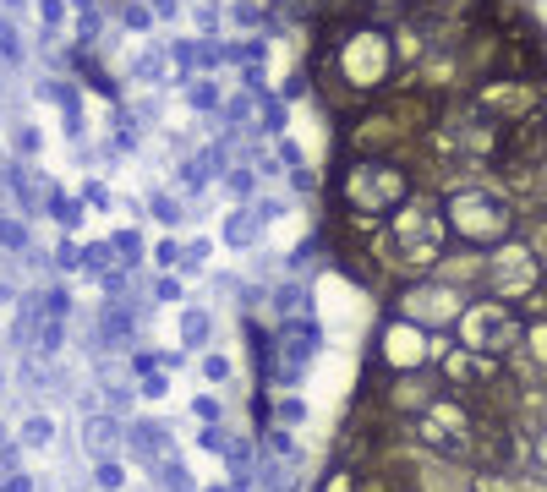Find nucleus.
I'll list each match as a JSON object with an SVG mask.
<instances>
[{"label":"nucleus","mask_w":547,"mask_h":492,"mask_svg":"<svg viewBox=\"0 0 547 492\" xmlns=\"http://www.w3.org/2000/svg\"><path fill=\"white\" fill-rule=\"evenodd\" d=\"M449 241H455V230H449L444 203L411 197V203L389 219V230H383L378 268H400L405 279H427V274H438V263L449 257Z\"/></svg>","instance_id":"nucleus-1"},{"label":"nucleus","mask_w":547,"mask_h":492,"mask_svg":"<svg viewBox=\"0 0 547 492\" xmlns=\"http://www.w3.org/2000/svg\"><path fill=\"white\" fill-rule=\"evenodd\" d=\"M449 230H455L460 246H476V252H493V246L520 236V203L504 192V186H460V192L444 197Z\"/></svg>","instance_id":"nucleus-2"},{"label":"nucleus","mask_w":547,"mask_h":492,"mask_svg":"<svg viewBox=\"0 0 547 492\" xmlns=\"http://www.w3.org/2000/svg\"><path fill=\"white\" fill-rule=\"evenodd\" d=\"M416 181L405 164L394 159H356L351 170L340 175V197L351 214L345 219H362V225H378V219H394L405 203H411Z\"/></svg>","instance_id":"nucleus-3"},{"label":"nucleus","mask_w":547,"mask_h":492,"mask_svg":"<svg viewBox=\"0 0 547 492\" xmlns=\"http://www.w3.org/2000/svg\"><path fill=\"white\" fill-rule=\"evenodd\" d=\"M455 345L476 350V356H493V361L520 356V345H526V312L509 307V301H493V296H471V307L455 323Z\"/></svg>","instance_id":"nucleus-4"},{"label":"nucleus","mask_w":547,"mask_h":492,"mask_svg":"<svg viewBox=\"0 0 547 492\" xmlns=\"http://www.w3.org/2000/svg\"><path fill=\"white\" fill-rule=\"evenodd\" d=\"M542 285H547V268H542V257H537V246H531V241L515 236V241H504V246H493V252H487L482 296L509 301V307H526Z\"/></svg>","instance_id":"nucleus-5"},{"label":"nucleus","mask_w":547,"mask_h":492,"mask_svg":"<svg viewBox=\"0 0 547 492\" xmlns=\"http://www.w3.org/2000/svg\"><path fill=\"white\" fill-rule=\"evenodd\" d=\"M465 307H471V296H465V290H455V285H444L438 274L405 279L400 296H394V318L427 328V334H444V328H455Z\"/></svg>","instance_id":"nucleus-6"},{"label":"nucleus","mask_w":547,"mask_h":492,"mask_svg":"<svg viewBox=\"0 0 547 492\" xmlns=\"http://www.w3.org/2000/svg\"><path fill=\"white\" fill-rule=\"evenodd\" d=\"M77 449H83L93 465H104V460H126V421H121V416H110V410L77 416Z\"/></svg>","instance_id":"nucleus-7"},{"label":"nucleus","mask_w":547,"mask_h":492,"mask_svg":"<svg viewBox=\"0 0 547 492\" xmlns=\"http://www.w3.org/2000/svg\"><path fill=\"white\" fill-rule=\"evenodd\" d=\"M126 454H132V465L154 471L159 460L176 454V427L159 421V416H132V421H126Z\"/></svg>","instance_id":"nucleus-8"},{"label":"nucleus","mask_w":547,"mask_h":492,"mask_svg":"<svg viewBox=\"0 0 547 492\" xmlns=\"http://www.w3.org/2000/svg\"><path fill=\"white\" fill-rule=\"evenodd\" d=\"M219 241H225L230 252H258L263 246V219L252 214V203L230 208V214L219 219Z\"/></svg>","instance_id":"nucleus-9"},{"label":"nucleus","mask_w":547,"mask_h":492,"mask_svg":"<svg viewBox=\"0 0 547 492\" xmlns=\"http://www.w3.org/2000/svg\"><path fill=\"white\" fill-rule=\"evenodd\" d=\"M301 312H312V290H307V279H279V285L269 290V318L274 323H285V318H301Z\"/></svg>","instance_id":"nucleus-10"},{"label":"nucleus","mask_w":547,"mask_h":492,"mask_svg":"<svg viewBox=\"0 0 547 492\" xmlns=\"http://www.w3.org/2000/svg\"><path fill=\"white\" fill-rule=\"evenodd\" d=\"M176 88L186 93V104H192L197 115H208V121H219V110H225V82H214V77H176Z\"/></svg>","instance_id":"nucleus-11"},{"label":"nucleus","mask_w":547,"mask_h":492,"mask_svg":"<svg viewBox=\"0 0 547 492\" xmlns=\"http://www.w3.org/2000/svg\"><path fill=\"white\" fill-rule=\"evenodd\" d=\"M176 334H181L186 350H203L208 356V345H214V312L208 307H181L176 312Z\"/></svg>","instance_id":"nucleus-12"},{"label":"nucleus","mask_w":547,"mask_h":492,"mask_svg":"<svg viewBox=\"0 0 547 492\" xmlns=\"http://www.w3.org/2000/svg\"><path fill=\"white\" fill-rule=\"evenodd\" d=\"M126 77H132V82H148V88H165V82H170V55H165V44H159V50H137L132 61H126Z\"/></svg>","instance_id":"nucleus-13"},{"label":"nucleus","mask_w":547,"mask_h":492,"mask_svg":"<svg viewBox=\"0 0 547 492\" xmlns=\"http://www.w3.org/2000/svg\"><path fill=\"white\" fill-rule=\"evenodd\" d=\"M17 443L22 449H55V416L50 410H22V421H17Z\"/></svg>","instance_id":"nucleus-14"},{"label":"nucleus","mask_w":547,"mask_h":492,"mask_svg":"<svg viewBox=\"0 0 547 492\" xmlns=\"http://www.w3.org/2000/svg\"><path fill=\"white\" fill-rule=\"evenodd\" d=\"M0 132H6V148H11V159H39L44 154V137H39V126L28 121V115H17V121H6L0 126Z\"/></svg>","instance_id":"nucleus-15"},{"label":"nucleus","mask_w":547,"mask_h":492,"mask_svg":"<svg viewBox=\"0 0 547 492\" xmlns=\"http://www.w3.org/2000/svg\"><path fill=\"white\" fill-rule=\"evenodd\" d=\"M290 132V104L279 99V93H263L258 99V126H252V137H285Z\"/></svg>","instance_id":"nucleus-16"},{"label":"nucleus","mask_w":547,"mask_h":492,"mask_svg":"<svg viewBox=\"0 0 547 492\" xmlns=\"http://www.w3.org/2000/svg\"><path fill=\"white\" fill-rule=\"evenodd\" d=\"M148 214H154L159 225H186V219H192V203H186L181 192H170V186H154V192H148Z\"/></svg>","instance_id":"nucleus-17"},{"label":"nucleus","mask_w":547,"mask_h":492,"mask_svg":"<svg viewBox=\"0 0 547 492\" xmlns=\"http://www.w3.org/2000/svg\"><path fill=\"white\" fill-rule=\"evenodd\" d=\"M83 208H88L83 197H66L61 186H55V192H50V203H44V214H50L61 230H77V225H83Z\"/></svg>","instance_id":"nucleus-18"},{"label":"nucleus","mask_w":547,"mask_h":492,"mask_svg":"<svg viewBox=\"0 0 547 492\" xmlns=\"http://www.w3.org/2000/svg\"><path fill=\"white\" fill-rule=\"evenodd\" d=\"M110 268H121L115 241H83V274H88V279H104Z\"/></svg>","instance_id":"nucleus-19"},{"label":"nucleus","mask_w":547,"mask_h":492,"mask_svg":"<svg viewBox=\"0 0 547 492\" xmlns=\"http://www.w3.org/2000/svg\"><path fill=\"white\" fill-rule=\"evenodd\" d=\"M219 186H225V192L236 197V203H252V197L263 192V181H258V170H252V164H236V170H230Z\"/></svg>","instance_id":"nucleus-20"},{"label":"nucleus","mask_w":547,"mask_h":492,"mask_svg":"<svg viewBox=\"0 0 547 492\" xmlns=\"http://www.w3.org/2000/svg\"><path fill=\"white\" fill-rule=\"evenodd\" d=\"M22 61H28V44H22L17 22L0 17V66H22Z\"/></svg>","instance_id":"nucleus-21"},{"label":"nucleus","mask_w":547,"mask_h":492,"mask_svg":"<svg viewBox=\"0 0 547 492\" xmlns=\"http://www.w3.org/2000/svg\"><path fill=\"white\" fill-rule=\"evenodd\" d=\"M115 257H121V268H143V257H148V246H143V236L137 230H115Z\"/></svg>","instance_id":"nucleus-22"},{"label":"nucleus","mask_w":547,"mask_h":492,"mask_svg":"<svg viewBox=\"0 0 547 492\" xmlns=\"http://www.w3.org/2000/svg\"><path fill=\"white\" fill-rule=\"evenodd\" d=\"M88 487H93V492H121V487H126V460H104V465H93Z\"/></svg>","instance_id":"nucleus-23"},{"label":"nucleus","mask_w":547,"mask_h":492,"mask_svg":"<svg viewBox=\"0 0 547 492\" xmlns=\"http://www.w3.org/2000/svg\"><path fill=\"white\" fill-rule=\"evenodd\" d=\"M252 214L263 219V230H269V225H279V219L290 214V197H279V192H258V197H252Z\"/></svg>","instance_id":"nucleus-24"},{"label":"nucleus","mask_w":547,"mask_h":492,"mask_svg":"<svg viewBox=\"0 0 547 492\" xmlns=\"http://www.w3.org/2000/svg\"><path fill=\"white\" fill-rule=\"evenodd\" d=\"M301 421H307V400H301V394H285V400L274 405V427H290V432H296Z\"/></svg>","instance_id":"nucleus-25"},{"label":"nucleus","mask_w":547,"mask_h":492,"mask_svg":"<svg viewBox=\"0 0 547 492\" xmlns=\"http://www.w3.org/2000/svg\"><path fill=\"white\" fill-rule=\"evenodd\" d=\"M197 367H203V378H208V383H230V378H236V361H230L225 350H208V356L197 361Z\"/></svg>","instance_id":"nucleus-26"},{"label":"nucleus","mask_w":547,"mask_h":492,"mask_svg":"<svg viewBox=\"0 0 547 492\" xmlns=\"http://www.w3.org/2000/svg\"><path fill=\"white\" fill-rule=\"evenodd\" d=\"M148 296H154V307H176L181 312V279L176 274H159L154 285H148Z\"/></svg>","instance_id":"nucleus-27"},{"label":"nucleus","mask_w":547,"mask_h":492,"mask_svg":"<svg viewBox=\"0 0 547 492\" xmlns=\"http://www.w3.org/2000/svg\"><path fill=\"white\" fill-rule=\"evenodd\" d=\"M154 6H148V0H126V6H121V28H137V33H143V28H154Z\"/></svg>","instance_id":"nucleus-28"},{"label":"nucleus","mask_w":547,"mask_h":492,"mask_svg":"<svg viewBox=\"0 0 547 492\" xmlns=\"http://www.w3.org/2000/svg\"><path fill=\"white\" fill-rule=\"evenodd\" d=\"M181 257H186V246H181L176 236L154 241V268H165V274H176V268H181Z\"/></svg>","instance_id":"nucleus-29"},{"label":"nucleus","mask_w":547,"mask_h":492,"mask_svg":"<svg viewBox=\"0 0 547 492\" xmlns=\"http://www.w3.org/2000/svg\"><path fill=\"white\" fill-rule=\"evenodd\" d=\"M192 416L203 421V427H225V400H214V394H197V400H192Z\"/></svg>","instance_id":"nucleus-30"},{"label":"nucleus","mask_w":547,"mask_h":492,"mask_svg":"<svg viewBox=\"0 0 547 492\" xmlns=\"http://www.w3.org/2000/svg\"><path fill=\"white\" fill-rule=\"evenodd\" d=\"M208 257H214V241H186V257H181V274H203Z\"/></svg>","instance_id":"nucleus-31"},{"label":"nucleus","mask_w":547,"mask_h":492,"mask_svg":"<svg viewBox=\"0 0 547 492\" xmlns=\"http://www.w3.org/2000/svg\"><path fill=\"white\" fill-rule=\"evenodd\" d=\"M230 443H236V438H230L225 427H197V449L219 454V460H225V454H230Z\"/></svg>","instance_id":"nucleus-32"},{"label":"nucleus","mask_w":547,"mask_h":492,"mask_svg":"<svg viewBox=\"0 0 547 492\" xmlns=\"http://www.w3.org/2000/svg\"><path fill=\"white\" fill-rule=\"evenodd\" d=\"M241 285H247L241 274H208V290H214V301H241Z\"/></svg>","instance_id":"nucleus-33"},{"label":"nucleus","mask_w":547,"mask_h":492,"mask_svg":"<svg viewBox=\"0 0 547 492\" xmlns=\"http://www.w3.org/2000/svg\"><path fill=\"white\" fill-rule=\"evenodd\" d=\"M290 192H296V197H318V192H323L318 170H312V164H301V170H290Z\"/></svg>","instance_id":"nucleus-34"},{"label":"nucleus","mask_w":547,"mask_h":492,"mask_svg":"<svg viewBox=\"0 0 547 492\" xmlns=\"http://www.w3.org/2000/svg\"><path fill=\"white\" fill-rule=\"evenodd\" d=\"M137 394H143V400H170V372H148V378H137Z\"/></svg>","instance_id":"nucleus-35"},{"label":"nucleus","mask_w":547,"mask_h":492,"mask_svg":"<svg viewBox=\"0 0 547 492\" xmlns=\"http://www.w3.org/2000/svg\"><path fill=\"white\" fill-rule=\"evenodd\" d=\"M197 28H203V39H214V33L225 28V6H219V0H208V6H197Z\"/></svg>","instance_id":"nucleus-36"},{"label":"nucleus","mask_w":547,"mask_h":492,"mask_svg":"<svg viewBox=\"0 0 547 492\" xmlns=\"http://www.w3.org/2000/svg\"><path fill=\"white\" fill-rule=\"evenodd\" d=\"M33 11H39V22H44V28H55V33H61V22H66V11H72V6H66V0H33Z\"/></svg>","instance_id":"nucleus-37"},{"label":"nucleus","mask_w":547,"mask_h":492,"mask_svg":"<svg viewBox=\"0 0 547 492\" xmlns=\"http://www.w3.org/2000/svg\"><path fill=\"white\" fill-rule=\"evenodd\" d=\"M77 197H83L88 208H99V214L115 203V197H110V186H104V181H83V192H77Z\"/></svg>","instance_id":"nucleus-38"},{"label":"nucleus","mask_w":547,"mask_h":492,"mask_svg":"<svg viewBox=\"0 0 547 492\" xmlns=\"http://www.w3.org/2000/svg\"><path fill=\"white\" fill-rule=\"evenodd\" d=\"M0 492H39L33 471H0Z\"/></svg>","instance_id":"nucleus-39"},{"label":"nucleus","mask_w":547,"mask_h":492,"mask_svg":"<svg viewBox=\"0 0 547 492\" xmlns=\"http://www.w3.org/2000/svg\"><path fill=\"white\" fill-rule=\"evenodd\" d=\"M148 6H154V17H159V22L181 17V0H148Z\"/></svg>","instance_id":"nucleus-40"},{"label":"nucleus","mask_w":547,"mask_h":492,"mask_svg":"<svg viewBox=\"0 0 547 492\" xmlns=\"http://www.w3.org/2000/svg\"><path fill=\"white\" fill-rule=\"evenodd\" d=\"M11 11H28V0H6V17H11Z\"/></svg>","instance_id":"nucleus-41"}]
</instances>
